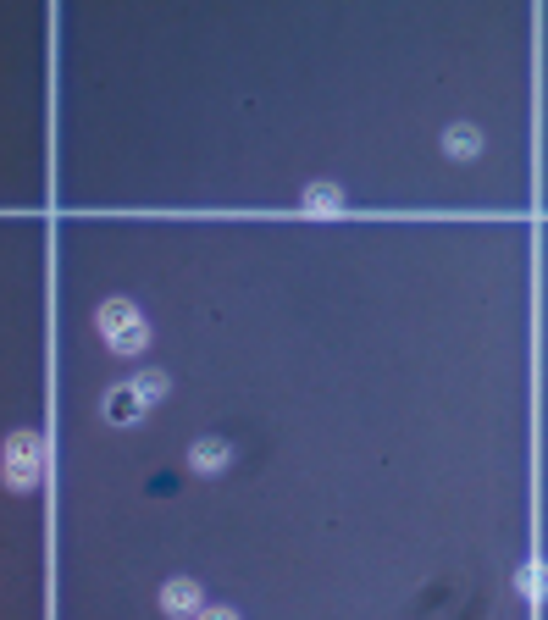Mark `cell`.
I'll return each instance as SVG.
<instances>
[{"label": "cell", "instance_id": "6da1fadb", "mask_svg": "<svg viewBox=\"0 0 548 620\" xmlns=\"http://www.w3.org/2000/svg\"><path fill=\"white\" fill-rule=\"evenodd\" d=\"M95 327L111 344V355H144V349H150V322H144L128 299H106V305L95 310Z\"/></svg>", "mask_w": 548, "mask_h": 620}, {"label": "cell", "instance_id": "7a4b0ae2", "mask_svg": "<svg viewBox=\"0 0 548 620\" xmlns=\"http://www.w3.org/2000/svg\"><path fill=\"white\" fill-rule=\"evenodd\" d=\"M39 477H45V443H39L34 432L6 438V488L28 493V488H39Z\"/></svg>", "mask_w": 548, "mask_h": 620}, {"label": "cell", "instance_id": "3957f363", "mask_svg": "<svg viewBox=\"0 0 548 620\" xmlns=\"http://www.w3.org/2000/svg\"><path fill=\"white\" fill-rule=\"evenodd\" d=\"M161 609H167V615H200V609H205L200 582H189V576L167 582V587H161Z\"/></svg>", "mask_w": 548, "mask_h": 620}, {"label": "cell", "instance_id": "277c9868", "mask_svg": "<svg viewBox=\"0 0 548 620\" xmlns=\"http://www.w3.org/2000/svg\"><path fill=\"white\" fill-rule=\"evenodd\" d=\"M144 410H150V405L139 399V388H133V382H122V388H111V394H106V421H117V427H133Z\"/></svg>", "mask_w": 548, "mask_h": 620}, {"label": "cell", "instance_id": "5b68a950", "mask_svg": "<svg viewBox=\"0 0 548 620\" xmlns=\"http://www.w3.org/2000/svg\"><path fill=\"white\" fill-rule=\"evenodd\" d=\"M227 460H233V443H222V438H200L189 449V465L200 471V477H216V471H227Z\"/></svg>", "mask_w": 548, "mask_h": 620}, {"label": "cell", "instance_id": "8992f818", "mask_svg": "<svg viewBox=\"0 0 548 620\" xmlns=\"http://www.w3.org/2000/svg\"><path fill=\"white\" fill-rule=\"evenodd\" d=\"M299 211H310V216L344 211V189H338V183H310V189L299 194Z\"/></svg>", "mask_w": 548, "mask_h": 620}, {"label": "cell", "instance_id": "52a82bcc", "mask_svg": "<svg viewBox=\"0 0 548 620\" xmlns=\"http://www.w3.org/2000/svg\"><path fill=\"white\" fill-rule=\"evenodd\" d=\"M477 150H482V133L471 128V122H454V128L443 133V155H449V161H471Z\"/></svg>", "mask_w": 548, "mask_h": 620}, {"label": "cell", "instance_id": "ba28073f", "mask_svg": "<svg viewBox=\"0 0 548 620\" xmlns=\"http://www.w3.org/2000/svg\"><path fill=\"white\" fill-rule=\"evenodd\" d=\"M515 587H521L526 598H548V565H521V576H515Z\"/></svg>", "mask_w": 548, "mask_h": 620}, {"label": "cell", "instance_id": "9c48e42d", "mask_svg": "<svg viewBox=\"0 0 548 620\" xmlns=\"http://www.w3.org/2000/svg\"><path fill=\"white\" fill-rule=\"evenodd\" d=\"M133 388H139L144 405H155V399H167V371H139V377H133Z\"/></svg>", "mask_w": 548, "mask_h": 620}, {"label": "cell", "instance_id": "30bf717a", "mask_svg": "<svg viewBox=\"0 0 548 620\" xmlns=\"http://www.w3.org/2000/svg\"><path fill=\"white\" fill-rule=\"evenodd\" d=\"M194 620H239V615H233V609H200Z\"/></svg>", "mask_w": 548, "mask_h": 620}]
</instances>
